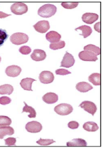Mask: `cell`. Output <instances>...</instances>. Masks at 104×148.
I'll return each instance as SVG.
<instances>
[{"instance_id":"d590c367","label":"cell","mask_w":104,"mask_h":148,"mask_svg":"<svg viewBox=\"0 0 104 148\" xmlns=\"http://www.w3.org/2000/svg\"><path fill=\"white\" fill-rule=\"evenodd\" d=\"M100 22H98V23H96L94 26V28L95 30L99 33L100 32Z\"/></svg>"},{"instance_id":"44dd1931","label":"cell","mask_w":104,"mask_h":148,"mask_svg":"<svg viewBox=\"0 0 104 148\" xmlns=\"http://www.w3.org/2000/svg\"><path fill=\"white\" fill-rule=\"evenodd\" d=\"M77 29H80L82 31V33L79 35L83 36L84 38H86L90 36L92 32V29L90 27L85 25L77 28L75 29V30L77 31Z\"/></svg>"},{"instance_id":"9a60e30c","label":"cell","mask_w":104,"mask_h":148,"mask_svg":"<svg viewBox=\"0 0 104 148\" xmlns=\"http://www.w3.org/2000/svg\"><path fill=\"white\" fill-rule=\"evenodd\" d=\"M46 38L50 42L57 43L60 41L61 36L56 32L51 31L47 33Z\"/></svg>"},{"instance_id":"d6a6232c","label":"cell","mask_w":104,"mask_h":148,"mask_svg":"<svg viewBox=\"0 0 104 148\" xmlns=\"http://www.w3.org/2000/svg\"><path fill=\"white\" fill-rule=\"evenodd\" d=\"M12 101V99L9 97L3 96L0 98V104L6 105L9 104Z\"/></svg>"},{"instance_id":"4316f807","label":"cell","mask_w":104,"mask_h":148,"mask_svg":"<svg viewBox=\"0 0 104 148\" xmlns=\"http://www.w3.org/2000/svg\"><path fill=\"white\" fill-rule=\"evenodd\" d=\"M12 123V120L9 117L0 116V127L9 126Z\"/></svg>"},{"instance_id":"e575fe53","label":"cell","mask_w":104,"mask_h":148,"mask_svg":"<svg viewBox=\"0 0 104 148\" xmlns=\"http://www.w3.org/2000/svg\"><path fill=\"white\" fill-rule=\"evenodd\" d=\"M68 127L72 129H77L79 126V124L78 122L72 121L69 122L68 124Z\"/></svg>"},{"instance_id":"d6986e66","label":"cell","mask_w":104,"mask_h":148,"mask_svg":"<svg viewBox=\"0 0 104 148\" xmlns=\"http://www.w3.org/2000/svg\"><path fill=\"white\" fill-rule=\"evenodd\" d=\"M67 146H87V143L85 140L81 138H76L66 143Z\"/></svg>"},{"instance_id":"d4e9b609","label":"cell","mask_w":104,"mask_h":148,"mask_svg":"<svg viewBox=\"0 0 104 148\" xmlns=\"http://www.w3.org/2000/svg\"><path fill=\"white\" fill-rule=\"evenodd\" d=\"M84 50L91 51L95 53L97 56L99 55L100 53V48L92 44H89L85 46L84 47Z\"/></svg>"},{"instance_id":"8992f818","label":"cell","mask_w":104,"mask_h":148,"mask_svg":"<svg viewBox=\"0 0 104 148\" xmlns=\"http://www.w3.org/2000/svg\"><path fill=\"white\" fill-rule=\"evenodd\" d=\"M39 78L41 83L48 84L53 82L54 77L52 73L50 71H44L40 74Z\"/></svg>"},{"instance_id":"6da1fadb","label":"cell","mask_w":104,"mask_h":148,"mask_svg":"<svg viewBox=\"0 0 104 148\" xmlns=\"http://www.w3.org/2000/svg\"><path fill=\"white\" fill-rule=\"evenodd\" d=\"M57 10V7L55 5L47 4L40 7L38 10V14L43 18H49L54 15Z\"/></svg>"},{"instance_id":"1f68e13d","label":"cell","mask_w":104,"mask_h":148,"mask_svg":"<svg viewBox=\"0 0 104 148\" xmlns=\"http://www.w3.org/2000/svg\"><path fill=\"white\" fill-rule=\"evenodd\" d=\"M5 144L8 146H12L16 145L17 142L16 138H9L4 140Z\"/></svg>"},{"instance_id":"8d00e7d4","label":"cell","mask_w":104,"mask_h":148,"mask_svg":"<svg viewBox=\"0 0 104 148\" xmlns=\"http://www.w3.org/2000/svg\"><path fill=\"white\" fill-rule=\"evenodd\" d=\"M11 16V14H8L1 12H0V18H5Z\"/></svg>"},{"instance_id":"e0dca14e","label":"cell","mask_w":104,"mask_h":148,"mask_svg":"<svg viewBox=\"0 0 104 148\" xmlns=\"http://www.w3.org/2000/svg\"><path fill=\"white\" fill-rule=\"evenodd\" d=\"M34 81H36V80L31 78H26L21 80L20 84L24 90L32 91V84Z\"/></svg>"},{"instance_id":"603a6c76","label":"cell","mask_w":104,"mask_h":148,"mask_svg":"<svg viewBox=\"0 0 104 148\" xmlns=\"http://www.w3.org/2000/svg\"><path fill=\"white\" fill-rule=\"evenodd\" d=\"M88 79L90 82L94 86H98L100 85V75L99 73H93L89 76Z\"/></svg>"},{"instance_id":"8fae6325","label":"cell","mask_w":104,"mask_h":148,"mask_svg":"<svg viewBox=\"0 0 104 148\" xmlns=\"http://www.w3.org/2000/svg\"><path fill=\"white\" fill-rule=\"evenodd\" d=\"M22 69L20 66L13 65L8 66L6 70V75L10 77H17L20 75Z\"/></svg>"},{"instance_id":"52a82bcc","label":"cell","mask_w":104,"mask_h":148,"mask_svg":"<svg viewBox=\"0 0 104 148\" xmlns=\"http://www.w3.org/2000/svg\"><path fill=\"white\" fill-rule=\"evenodd\" d=\"M79 106L83 109L89 113L94 116L97 110L96 107L95 103L92 102L88 101H85L82 102Z\"/></svg>"},{"instance_id":"ac0fdd59","label":"cell","mask_w":104,"mask_h":148,"mask_svg":"<svg viewBox=\"0 0 104 148\" xmlns=\"http://www.w3.org/2000/svg\"><path fill=\"white\" fill-rule=\"evenodd\" d=\"M14 134V129L10 127H0V139H2L4 136L8 135H12Z\"/></svg>"},{"instance_id":"3957f363","label":"cell","mask_w":104,"mask_h":148,"mask_svg":"<svg viewBox=\"0 0 104 148\" xmlns=\"http://www.w3.org/2000/svg\"><path fill=\"white\" fill-rule=\"evenodd\" d=\"M73 110L71 105L66 103H62L56 106L54 111L59 115L66 116L72 113Z\"/></svg>"},{"instance_id":"5b68a950","label":"cell","mask_w":104,"mask_h":148,"mask_svg":"<svg viewBox=\"0 0 104 148\" xmlns=\"http://www.w3.org/2000/svg\"><path fill=\"white\" fill-rule=\"evenodd\" d=\"M79 56L81 60L85 61L95 62L98 59L95 53L86 50L81 51Z\"/></svg>"},{"instance_id":"9c48e42d","label":"cell","mask_w":104,"mask_h":148,"mask_svg":"<svg viewBox=\"0 0 104 148\" xmlns=\"http://www.w3.org/2000/svg\"><path fill=\"white\" fill-rule=\"evenodd\" d=\"M75 62V59L72 55L66 51V53L61 62L60 67L70 68L73 66Z\"/></svg>"},{"instance_id":"4dcf8cb0","label":"cell","mask_w":104,"mask_h":148,"mask_svg":"<svg viewBox=\"0 0 104 148\" xmlns=\"http://www.w3.org/2000/svg\"><path fill=\"white\" fill-rule=\"evenodd\" d=\"M19 51L22 54L28 55L31 52L32 49L30 47L28 46H24L20 48Z\"/></svg>"},{"instance_id":"74e56055","label":"cell","mask_w":104,"mask_h":148,"mask_svg":"<svg viewBox=\"0 0 104 148\" xmlns=\"http://www.w3.org/2000/svg\"><path fill=\"white\" fill-rule=\"evenodd\" d=\"M1 57H0V62H1Z\"/></svg>"},{"instance_id":"2e32d148","label":"cell","mask_w":104,"mask_h":148,"mask_svg":"<svg viewBox=\"0 0 104 148\" xmlns=\"http://www.w3.org/2000/svg\"><path fill=\"white\" fill-rule=\"evenodd\" d=\"M76 88L77 90L81 92H85L92 90L93 87L88 83L82 82L76 84Z\"/></svg>"},{"instance_id":"f1b7e54d","label":"cell","mask_w":104,"mask_h":148,"mask_svg":"<svg viewBox=\"0 0 104 148\" xmlns=\"http://www.w3.org/2000/svg\"><path fill=\"white\" fill-rule=\"evenodd\" d=\"M53 139H43L41 138L37 141L36 143L41 146H47L51 145V144L55 143Z\"/></svg>"},{"instance_id":"30bf717a","label":"cell","mask_w":104,"mask_h":148,"mask_svg":"<svg viewBox=\"0 0 104 148\" xmlns=\"http://www.w3.org/2000/svg\"><path fill=\"white\" fill-rule=\"evenodd\" d=\"M35 30L41 33H45L50 28L49 22L47 21H41L33 26Z\"/></svg>"},{"instance_id":"836d02e7","label":"cell","mask_w":104,"mask_h":148,"mask_svg":"<svg viewBox=\"0 0 104 148\" xmlns=\"http://www.w3.org/2000/svg\"><path fill=\"white\" fill-rule=\"evenodd\" d=\"M55 73L57 75H65L71 73V72L68 70L65 69H59L55 71Z\"/></svg>"},{"instance_id":"7a4b0ae2","label":"cell","mask_w":104,"mask_h":148,"mask_svg":"<svg viewBox=\"0 0 104 148\" xmlns=\"http://www.w3.org/2000/svg\"><path fill=\"white\" fill-rule=\"evenodd\" d=\"M10 40L13 44L18 45L27 42L29 37L25 33L17 32L14 33L10 36Z\"/></svg>"},{"instance_id":"7c38bea8","label":"cell","mask_w":104,"mask_h":148,"mask_svg":"<svg viewBox=\"0 0 104 148\" xmlns=\"http://www.w3.org/2000/svg\"><path fill=\"white\" fill-rule=\"evenodd\" d=\"M99 16L97 14L92 13H86L82 17V19L84 23L88 24H92L98 19Z\"/></svg>"},{"instance_id":"83f0119b","label":"cell","mask_w":104,"mask_h":148,"mask_svg":"<svg viewBox=\"0 0 104 148\" xmlns=\"http://www.w3.org/2000/svg\"><path fill=\"white\" fill-rule=\"evenodd\" d=\"M8 35L6 30L0 29V47L1 46L8 38Z\"/></svg>"},{"instance_id":"484cf974","label":"cell","mask_w":104,"mask_h":148,"mask_svg":"<svg viewBox=\"0 0 104 148\" xmlns=\"http://www.w3.org/2000/svg\"><path fill=\"white\" fill-rule=\"evenodd\" d=\"M65 43L64 41L60 40L57 43H51L50 45V49L54 50L63 49L65 47Z\"/></svg>"},{"instance_id":"277c9868","label":"cell","mask_w":104,"mask_h":148,"mask_svg":"<svg viewBox=\"0 0 104 148\" xmlns=\"http://www.w3.org/2000/svg\"><path fill=\"white\" fill-rule=\"evenodd\" d=\"M10 9L12 12L16 15H22L28 11V6L25 3H14L11 6Z\"/></svg>"},{"instance_id":"f546056e","label":"cell","mask_w":104,"mask_h":148,"mask_svg":"<svg viewBox=\"0 0 104 148\" xmlns=\"http://www.w3.org/2000/svg\"><path fill=\"white\" fill-rule=\"evenodd\" d=\"M79 4L78 2H63L61 3V5L65 9H72L75 8Z\"/></svg>"},{"instance_id":"4fadbf2b","label":"cell","mask_w":104,"mask_h":148,"mask_svg":"<svg viewBox=\"0 0 104 148\" xmlns=\"http://www.w3.org/2000/svg\"><path fill=\"white\" fill-rule=\"evenodd\" d=\"M46 56L45 52L43 50L39 49H35L31 55V57L32 60L37 62L44 60L46 58Z\"/></svg>"},{"instance_id":"ba28073f","label":"cell","mask_w":104,"mask_h":148,"mask_svg":"<svg viewBox=\"0 0 104 148\" xmlns=\"http://www.w3.org/2000/svg\"><path fill=\"white\" fill-rule=\"evenodd\" d=\"M25 128L29 132L36 133L41 131L43 127L42 124L39 122L33 121L27 123L26 125Z\"/></svg>"},{"instance_id":"ffe728a7","label":"cell","mask_w":104,"mask_h":148,"mask_svg":"<svg viewBox=\"0 0 104 148\" xmlns=\"http://www.w3.org/2000/svg\"><path fill=\"white\" fill-rule=\"evenodd\" d=\"M83 128L85 130L88 132H95L99 128L97 124L92 121L85 123L83 125Z\"/></svg>"},{"instance_id":"cb8c5ba5","label":"cell","mask_w":104,"mask_h":148,"mask_svg":"<svg viewBox=\"0 0 104 148\" xmlns=\"http://www.w3.org/2000/svg\"><path fill=\"white\" fill-rule=\"evenodd\" d=\"M24 103L25 106L24 107L22 113L24 112H28L30 114L28 116L30 118H35L36 116V112L35 109L31 106L27 105L25 102Z\"/></svg>"},{"instance_id":"7402d4cb","label":"cell","mask_w":104,"mask_h":148,"mask_svg":"<svg viewBox=\"0 0 104 148\" xmlns=\"http://www.w3.org/2000/svg\"><path fill=\"white\" fill-rule=\"evenodd\" d=\"M14 88L12 85L5 84L0 86V95H10L12 93Z\"/></svg>"},{"instance_id":"5bb4252c","label":"cell","mask_w":104,"mask_h":148,"mask_svg":"<svg viewBox=\"0 0 104 148\" xmlns=\"http://www.w3.org/2000/svg\"><path fill=\"white\" fill-rule=\"evenodd\" d=\"M43 101L48 104H53L56 102L58 100V95L54 92H48L42 97Z\"/></svg>"}]
</instances>
